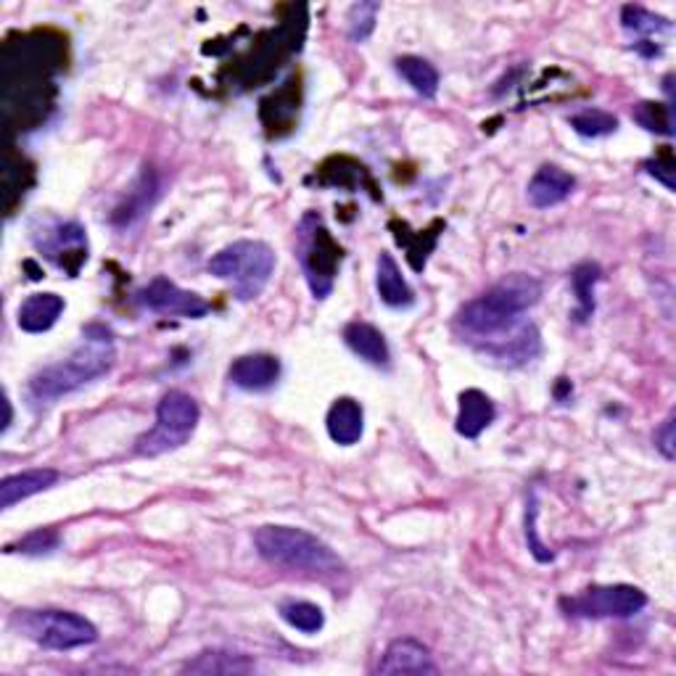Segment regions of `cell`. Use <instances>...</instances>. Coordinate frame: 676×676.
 I'll return each mask as SVG.
<instances>
[{"instance_id":"31","label":"cell","mask_w":676,"mask_h":676,"mask_svg":"<svg viewBox=\"0 0 676 676\" xmlns=\"http://www.w3.org/2000/svg\"><path fill=\"white\" fill-rule=\"evenodd\" d=\"M647 174H653L655 180H661L663 185L668 188V191H676V165H674V154L672 151H663L661 156H655V159L645 161Z\"/></svg>"},{"instance_id":"21","label":"cell","mask_w":676,"mask_h":676,"mask_svg":"<svg viewBox=\"0 0 676 676\" xmlns=\"http://www.w3.org/2000/svg\"><path fill=\"white\" fill-rule=\"evenodd\" d=\"M254 661L240 653H227V650H204L196 658L188 661L183 674H201V676H230V674H251Z\"/></svg>"},{"instance_id":"5","label":"cell","mask_w":676,"mask_h":676,"mask_svg":"<svg viewBox=\"0 0 676 676\" xmlns=\"http://www.w3.org/2000/svg\"><path fill=\"white\" fill-rule=\"evenodd\" d=\"M199 420V402L191 394L172 388L156 405L154 428L135 441V452L143 454V458H159L165 452L180 450L193 437Z\"/></svg>"},{"instance_id":"25","label":"cell","mask_w":676,"mask_h":676,"mask_svg":"<svg viewBox=\"0 0 676 676\" xmlns=\"http://www.w3.org/2000/svg\"><path fill=\"white\" fill-rule=\"evenodd\" d=\"M278 613H281V619L289 623V627H294L296 632L302 634H317L325 627L323 608L307 600L283 602V606L278 608Z\"/></svg>"},{"instance_id":"10","label":"cell","mask_w":676,"mask_h":676,"mask_svg":"<svg viewBox=\"0 0 676 676\" xmlns=\"http://www.w3.org/2000/svg\"><path fill=\"white\" fill-rule=\"evenodd\" d=\"M35 246L69 275H77L75 264L80 268L88 259V238H84V227L80 223L45 225L41 233H35Z\"/></svg>"},{"instance_id":"8","label":"cell","mask_w":676,"mask_h":676,"mask_svg":"<svg viewBox=\"0 0 676 676\" xmlns=\"http://www.w3.org/2000/svg\"><path fill=\"white\" fill-rule=\"evenodd\" d=\"M561 606L574 619H632L647 606V595L632 584H597L563 597Z\"/></svg>"},{"instance_id":"27","label":"cell","mask_w":676,"mask_h":676,"mask_svg":"<svg viewBox=\"0 0 676 676\" xmlns=\"http://www.w3.org/2000/svg\"><path fill=\"white\" fill-rule=\"evenodd\" d=\"M634 122H640L642 127L650 133L658 135H674V109L668 103H655V101H642L634 109Z\"/></svg>"},{"instance_id":"15","label":"cell","mask_w":676,"mask_h":676,"mask_svg":"<svg viewBox=\"0 0 676 676\" xmlns=\"http://www.w3.org/2000/svg\"><path fill=\"white\" fill-rule=\"evenodd\" d=\"M325 426H328V437L341 447H352L362 439V431H365V413H362V405L352 396H341L336 399L328 409V418H325Z\"/></svg>"},{"instance_id":"1","label":"cell","mask_w":676,"mask_h":676,"mask_svg":"<svg viewBox=\"0 0 676 676\" xmlns=\"http://www.w3.org/2000/svg\"><path fill=\"white\" fill-rule=\"evenodd\" d=\"M116 349L112 330L103 325H88L84 328V341L61 362L43 368L30 379L27 394L37 405H50L61 396L75 394L77 388L88 386L101 375H106L114 368Z\"/></svg>"},{"instance_id":"32","label":"cell","mask_w":676,"mask_h":676,"mask_svg":"<svg viewBox=\"0 0 676 676\" xmlns=\"http://www.w3.org/2000/svg\"><path fill=\"white\" fill-rule=\"evenodd\" d=\"M655 447L666 460L676 458V437H674V415H668L666 420L655 428Z\"/></svg>"},{"instance_id":"16","label":"cell","mask_w":676,"mask_h":676,"mask_svg":"<svg viewBox=\"0 0 676 676\" xmlns=\"http://www.w3.org/2000/svg\"><path fill=\"white\" fill-rule=\"evenodd\" d=\"M484 352L494 357V360L521 365V362H529L539 352V334L534 325H518V328L510 330V338L497 336L484 341Z\"/></svg>"},{"instance_id":"18","label":"cell","mask_w":676,"mask_h":676,"mask_svg":"<svg viewBox=\"0 0 676 676\" xmlns=\"http://www.w3.org/2000/svg\"><path fill=\"white\" fill-rule=\"evenodd\" d=\"M343 341H347V347L352 349L360 360H365L368 365L386 368L388 360H392L386 338H383L381 330L370 323L362 320L349 323L347 328H343Z\"/></svg>"},{"instance_id":"33","label":"cell","mask_w":676,"mask_h":676,"mask_svg":"<svg viewBox=\"0 0 676 676\" xmlns=\"http://www.w3.org/2000/svg\"><path fill=\"white\" fill-rule=\"evenodd\" d=\"M3 409H5V418H3V426H0V431H9L11 420H14V409H11V399L9 396H3Z\"/></svg>"},{"instance_id":"14","label":"cell","mask_w":676,"mask_h":676,"mask_svg":"<svg viewBox=\"0 0 676 676\" xmlns=\"http://www.w3.org/2000/svg\"><path fill=\"white\" fill-rule=\"evenodd\" d=\"M58 478H61V473L56 467H30V471L3 478V484H0V510H9L16 503H24L35 494L50 489V486L58 484Z\"/></svg>"},{"instance_id":"26","label":"cell","mask_w":676,"mask_h":676,"mask_svg":"<svg viewBox=\"0 0 676 676\" xmlns=\"http://www.w3.org/2000/svg\"><path fill=\"white\" fill-rule=\"evenodd\" d=\"M571 127L582 138H606L619 129V120L606 109H584V112L571 116Z\"/></svg>"},{"instance_id":"11","label":"cell","mask_w":676,"mask_h":676,"mask_svg":"<svg viewBox=\"0 0 676 676\" xmlns=\"http://www.w3.org/2000/svg\"><path fill=\"white\" fill-rule=\"evenodd\" d=\"M437 663L431 658V650L413 636H399L386 647L379 663V674H437Z\"/></svg>"},{"instance_id":"24","label":"cell","mask_w":676,"mask_h":676,"mask_svg":"<svg viewBox=\"0 0 676 676\" xmlns=\"http://www.w3.org/2000/svg\"><path fill=\"white\" fill-rule=\"evenodd\" d=\"M600 281V268L592 262L578 264V268L571 272V289H574L576 296V312L574 317L578 323L589 320L595 315V285Z\"/></svg>"},{"instance_id":"28","label":"cell","mask_w":676,"mask_h":676,"mask_svg":"<svg viewBox=\"0 0 676 676\" xmlns=\"http://www.w3.org/2000/svg\"><path fill=\"white\" fill-rule=\"evenodd\" d=\"M621 22H623V27H627L629 32H634V35H645V37L672 30L668 19L655 16L653 11L642 9V5H623Z\"/></svg>"},{"instance_id":"22","label":"cell","mask_w":676,"mask_h":676,"mask_svg":"<svg viewBox=\"0 0 676 676\" xmlns=\"http://www.w3.org/2000/svg\"><path fill=\"white\" fill-rule=\"evenodd\" d=\"M396 71L402 75L409 88L422 99H433L439 93V71L431 61L420 56H402L396 58Z\"/></svg>"},{"instance_id":"2","label":"cell","mask_w":676,"mask_h":676,"mask_svg":"<svg viewBox=\"0 0 676 676\" xmlns=\"http://www.w3.org/2000/svg\"><path fill=\"white\" fill-rule=\"evenodd\" d=\"M539 296H542V285L537 278L512 272V275H505L503 281L494 283L486 294L471 298L458 312V328L465 336L489 341V338L516 328L523 312L534 307Z\"/></svg>"},{"instance_id":"19","label":"cell","mask_w":676,"mask_h":676,"mask_svg":"<svg viewBox=\"0 0 676 676\" xmlns=\"http://www.w3.org/2000/svg\"><path fill=\"white\" fill-rule=\"evenodd\" d=\"M375 289H379L381 302L386 307L394 309H407L415 304V294L409 289L405 275H402L399 264L388 251H381L379 268H375Z\"/></svg>"},{"instance_id":"6","label":"cell","mask_w":676,"mask_h":676,"mask_svg":"<svg viewBox=\"0 0 676 676\" xmlns=\"http://www.w3.org/2000/svg\"><path fill=\"white\" fill-rule=\"evenodd\" d=\"M11 627L27 640L48 650H75L93 645L99 640V629L84 616L71 610H16Z\"/></svg>"},{"instance_id":"17","label":"cell","mask_w":676,"mask_h":676,"mask_svg":"<svg viewBox=\"0 0 676 676\" xmlns=\"http://www.w3.org/2000/svg\"><path fill=\"white\" fill-rule=\"evenodd\" d=\"M497 418V409L494 402L486 396L481 388H467L460 394V407H458V433L465 439H478L486 428L492 426Z\"/></svg>"},{"instance_id":"7","label":"cell","mask_w":676,"mask_h":676,"mask_svg":"<svg viewBox=\"0 0 676 676\" xmlns=\"http://www.w3.org/2000/svg\"><path fill=\"white\" fill-rule=\"evenodd\" d=\"M298 262H302L304 275L312 294L317 298H325L334 291V281L338 264H341L343 251L336 244L334 236L328 233V227L323 225V219L317 214H304L302 223H298Z\"/></svg>"},{"instance_id":"4","label":"cell","mask_w":676,"mask_h":676,"mask_svg":"<svg viewBox=\"0 0 676 676\" xmlns=\"http://www.w3.org/2000/svg\"><path fill=\"white\" fill-rule=\"evenodd\" d=\"M275 251L264 240H236L210 259V272L227 281L238 302H251L275 272Z\"/></svg>"},{"instance_id":"13","label":"cell","mask_w":676,"mask_h":676,"mask_svg":"<svg viewBox=\"0 0 676 676\" xmlns=\"http://www.w3.org/2000/svg\"><path fill=\"white\" fill-rule=\"evenodd\" d=\"M574 188H576L574 174L565 172V169L555 165H544L539 167L534 178H531L529 201L531 206H537V210H550V206L563 204V201L574 193Z\"/></svg>"},{"instance_id":"20","label":"cell","mask_w":676,"mask_h":676,"mask_svg":"<svg viewBox=\"0 0 676 676\" xmlns=\"http://www.w3.org/2000/svg\"><path fill=\"white\" fill-rule=\"evenodd\" d=\"M64 307H67L64 298L58 294H50V291L32 294L24 298V304L19 307V328H22L24 334H45V330H50L58 323Z\"/></svg>"},{"instance_id":"9","label":"cell","mask_w":676,"mask_h":676,"mask_svg":"<svg viewBox=\"0 0 676 676\" xmlns=\"http://www.w3.org/2000/svg\"><path fill=\"white\" fill-rule=\"evenodd\" d=\"M138 302L146 309L156 312V315H169V317H188V320H199V317L210 315L212 304L206 298H201L193 291L180 289L178 283H172L169 278L159 275L151 283L143 285L138 291Z\"/></svg>"},{"instance_id":"29","label":"cell","mask_w":676,"mask_h":676,"mask_svg":"<svg viewBox=\"0 0 676 676\" xmlns=\"http://www.w3.org/2000/svg\"><path fill=\"white\" fill-rule=\"evenodd\" d=\"M381 5L379 3H354L347 14L349 37L354 43H365L375 30V19H379Z\"/></svg>"},{"instance_id":"12","label":"cell","mask_w":676,"mask_h":676,"mask_svg":"<svg viewBox=\"0 0 676 676\" xmlns=\"http://www.w3.org/2000/svg\"><path fill=\"white\" fill-rule=\"evenodd\" d=\"M227 379L244 392H268L281 379V360L272 354H244L233 360Z\"/></svg>"},{"instance_id":"23","label":"cell","mask_w":676,"mask_h":676,"mask_svg":"<svg viewBox=\"0 0 676 676\" xmlns=\"http://www.w3.org/2000/svg\"><path fill=\"white\" fill-rule=\"evenodd\" d=\"M154 196H156V180L151 172H143L140 180L135 183L133 191H129V196L125 199V204L116 206L114 212V223L127 227L133 225L135 219H140L143 214H146L148 210H151L154 204Z\"/></svg>"},{"instance_id":"3","label":"cell","mask_w":676,"mask_h":676,"mask_svg":"<svg viewBox=\"0 0 676 676\" xmlns=\"http://www.w3.org/2000/svg\"><path fill=\"white\" fill-rule=\"evenodd\" d=\"M254 548L268 563L289 571L334 576L343 568L341 557L323 539L296 526H262L254 531Z\"/></svg>"},{"instance_id":"30","label":"cell","mask_w":676,"mask_h":676,"mask_svg":"<svg viewBox=\"0 0 676 676\" xmlns=\"http://www.w3.org/2000/svg\"><path fill=\"white\" fill-rule=\"evenodd\" d=\"M58 548V531L54 529H37L30 531L27 537L19 539L16 544H9V552H22V555H45Z\"/></svg>"}]
</instances>
